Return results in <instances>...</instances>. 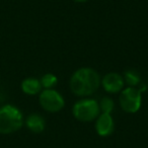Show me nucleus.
Here are the masks:
<instances>
[{
    "instance_id": "obj_4",
    "label": "nucleus",
    "mask_w": 148,
    "mask_h": 148,
    "mask_svg": "<svg viewBox=\"0 0 148 148\" xmlns=\"http://www.w3.org/2000/svg\"><path fill=\"white\" fill-rule=\"evenodd\" d=\"M120 106L126 113L134 114L139 111L141 107V92L135 87H127L123 89L119 97Z\"/></svg>"
},
{
    "instance_id": "obj_1",
    "label": "nucleus",
    "mask_w": 148,
    "mask_h": 148,
    "mask_svg": "<svg viewBox=\"0 0 148 148\" xmlns=\"http://www.w3.org/2000/svg\"><path fill=\"white\" fill-rule=\"evenodd\" d=\"M101 78L95 70L88 67L80 68L70 78V89L77 97H88L97 90Z\"/></svg>"
},
{
    "instance_id": "obj_3",
    "label": "nucleus",
    "mask_w": 148,
    "mask_h": 148,
    "mask_svg": "<svg viewBox=\"0 0 148 148\" xmlns=\"http://www.w3.org/2000/svg\"><path fill=\"white\" fill-rule=\"evenodd\" d=\"M99 105L95 99H81L73 106L74 118L83 123L91 122L99 116Z\"/></svg>"
},
{
    "instance_id": "obj_8",
    "label": "nucleus",
    "mask_w": 148,
    "mask_h": 148,
    "mask_svg": "<svg viewBox=\"0 0 148 148\" xmlns=\"http://www.w3.org/2000/svg\"><path fill=\"white\" fill-rule=\"evenodd\" d=\"M25 125L34 133H42L45 129V120L39 114H31L27 118Z\"/></svg>"
},
{
    "instance_id": "obj_12",
    "label": "nucleus",
    "mask_w": 148,
    "mask_h": 148,
    "mask_svg": "<svg viewBox=\"0 0 148 148\" xmlns=\"http://www.w3.org/2000/svg\"><path fill=\"white\" fill-rule=\"evenodd\" d=\"M99 105V110L103 114H111L112 111L114 110V107H115L114 101L111 97H103Z\"/></svg>"
},
{
    "instance_id": "obj_7",
    "label": "nucleus",
    "mask_w": 148,
    "mask_h": 148,
    "mask_svg": "<svg viewBox=\"0 0 148 148\" xmlns=\"http://www.w3.org/2000/svg\"><path fill=\"white\" fill-rule=\"evenodd\" d=\"M97 119V123H95L97 133L101 137H107V136L111 135L114 131V128H115L114 120L111 114L101 113Z\"/></svg>"
},
{
    "instance_id": "obj_6",
    "label": "nucleus",
    "mask_w": 148,
    "mask_h": 148,
    "mask_svg": "<svg viewBox=\"0 0 148 148\" xmlns=\"http://www.w3.org/2000/svg\"><path fill=\"white\" fill-rule=\"evenodd\" d=\"M101 85L109 93H117L123 90L125 81L124 77L116 72H110L106 74L101 79Z\"/></svg>"
},
{
    "instance_id": "obj_9",
    "label": "nucleus",
    "mask_w": 148,
    "mask_h": 148,
    "mask_svg": "<svg viewBox=\"0 0 148 148\" xmlns=\"http://www.w3.org/2000/svg\"><path fill=\"white\" fill-rule=\"evenodd\" d=\"M41 89H42L41 81L37 78L29 77V78H25L21 82V90L29 95H38L39 92H41Z\"/></svg>"
},
{
    "instance_id": "obj_13",
    "label": "nucleus",
    "mask_w": 148,
    "mask_h": 148,
    "mask_svg": "<svg viewBox=\"0 0 148 148\" xmlns=\"http://www.w3.org/2000/svg\"><path fill=\"white\" fill-rule=\"evenodd\" d=\"M74 1L78 3H84V2H86V1H88V0H74Z\"/></svg>"
},
{
    "instance_id": "obj_5",
    "label": "nucleus",
    "mask_w": 148,
    "mask_h": 148,
    "mask_svg": "<svg viewBox=\"0 0 148 148\" xmlns=\"http://www.w3.org/2000/svg\"><path fill=\"white\" fill-rule=\"evenodd\" d=\"M40 105L45 111L57 113L64 108L65 101L61 95L54 89H45L40 93Z\"/></svg>"
},
{
    "instance_id": "obj_2",
    "label": "nucleus",
    "mask_w": 148,
    "mask_h": 148,
    "mask_svg": "<svg viewBox=\"0 0 148 148\" xmlns=\"http://www.w3.org/2000/svg\"><path fill=\"white\" fill-rule=\"evenodd\" d=\"M21 112L12 105L0 108V134H11L23 127Z\"/></svg>"
},
{
    "instance_id": "obj_10",
    "label": "nucleus",
    "mask_w": 148,
    "mask_h": 148,
    "mask_svg": "<svg viewBox=\"0 0 148 148\" xmlns=\"http://www.w3.org/2000/svg\"><path fill=\"white\" fill-rule=\"evenodd\" d=\"M140 80H141V77H140L139 73L136 72L135 70H128L124 74V81L130 87H134L136 85H138Z\"/></svg>"
},
{
    "instance_id": "obj_11",
    "label": "nucleus",
    "mask_w": 148,
    "mask_h": 148,
    "mask_svg": "<svg viewBox=\"0 0 148 148\" xmlns=\"http://www.w3.org/2000/svg\"><path fill=\"white\" fill-rule=\"evenodd\" d=\"M41 84L43 87H45L46 89H50L52 87H54L56 84H57V77L52 73H47L45 74L43 77H42L41 80Z\"/></svg>"
}]
</instances>
